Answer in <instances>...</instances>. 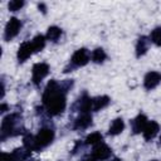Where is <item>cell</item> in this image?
Wrapping results in <instances>:
<instances>
[{
    "label": "cell",
    "mask_w": 161,
    "mask_h": 161,
    "mask_svg": "<svg viewBox=\"0 0 161 161\" xmlns=\"http://www.w3.org/2000/svg\"><path fill=\"white\" fill-rule=\"evenodd\" d=\"M43 103L50 116H58L63 113L67 106L65 92L63 91L60 83L57 80H50L43 93Z\"/></svg>",
    "instance_id": "6da1fadb"
},
{
    "label": "cell",
    "mask_w": 161,
    "mask_h": 161,
    "mask_svg": "<svg viewBox=\"0 0 161 161\" xmlns=\"http://www.w3.org/2000/svg\"><path fill=\"white\" fill-rule=\"evenodd\" d=\"M23 132L21 116L19 113H11L3 118L1 122V141L10 136H18Z\"/></svg>",
    "instance_id": "7a4b0ae2"
},
{
    "label": "cell",
    "mask_w": 161,
    "mask_h": 161,
    "mask_svg": "<svg viewBox=\"0 0 161 161\" xmlns=\"http://www.w3.org/2000/svg\"><path fill=\"white\" fill-rule=\"evenodd\" d=\"M49 73V65L47 63H36L33 65L31 69V80L35 86H39L40 82L48 75Z\"/></svg>",
    "instance_id": "3957f363"
},
{
    "label": "cell",
    "mask_w": 161,
    "mask_h": 161,
    "mask_svg": "<svg viewBox=\"0 0 161 161\" xmlns=\"http://www.w3.org/2000/svg\"><path fill=\"white\" fill-rule=\"evenodd\" d=\"M54 140V131L50 130V128H42L38 135L35 136V141H36V145H38V148L39 151L47 146H49Z\"/></svg>",
    "instance_id": "277c9868"
},
{
    "label": "cell",
    "mask_w": 161,
    "mask_h": 161,
    "mask_svg": "<svg viewBox=\"0 0 161 161\" xmlns=\"http://www.w3.org/2000/svg\"><path fill=\"white\" fill-rule=\"evenodd\" d=\"M21 29V21L18 18H10V20L8 21L6 26H5V33H4V39L6 42L11 40L13 38H15L19 31Z\"/></svg>",
    "instance_id": "5b68a950"
},
{
    "label": "cell",
    "mask_w": 161,
    "mask_h": 161,
    "mask_svg": "<svg viewBox=\"0 0 161 161\" xmlns=\"http://www.w3.org/2000/svg\"><path fill=\"white\" fill-rule=\"evenodd\" d=\"M89 59H91V54H89L88 49L80 48V49H78V50H75L73 53L72 59H70V64H72L70 68H73V67H83L89 62Z\"/></svg>",
    "instance_id": "8992f818"
},
{
    "label": "cell",
    "mask_w": 161,
    "mask_h": 161,
    "mask_svg": "<svg viewBox=\"0 0 161 161\" xmlns=\"http://www.w3.org/2000/svg\"><path fill=\"white\" fill-rule=\"evenodd\" d=\"M111 153H112V150H111L106 143L101 142V143H98V145L94 146L92 156H93L97 161H103V160H107V158L111 156Z\"/></svg>",
    "instance_id": "52a82bcc"
},
{
    "label": "cell",
    "mask_w": 161,
    "mask_h": 161,
    "mask_svg": "<svg viewBox=\"0 0 161 161\" xmlns=\"http://www.w3.org/2000/svg\"><path fill=\"white\" fill-rule=\"evenodd\" d=\"M161 82V73L160 72H148L143 78V86L147 91L156 88Z\"/></svg>",
    "instance_id": "ba28073f"
},
{
    "label": "cell",
    "mask_w": 161,
    "mask_h": 161,
    "mask_svg": "<svg viewBox=\"0 0 161 161\" xmlns=\"http://www.w3.org/2000/svg\"><path fill=\"white\" fill-rule=\"evenodd\" d=\"M33 53H35V50H34V48H33L31 42H24V43L19 47V49H18V54H16L18 60H19V62H25Z\"/></svg>",
    "instance_id": "9c48e42d"
},
{
    "label": "cell",
    "mask_w": 161,
    "mask_h": 161,
    "mask_svg": "<svg viewBox=\"0 0 161 161\" xmlns=\"http://www.w3.org/2000/svg\"><path fill=\"white\" fill-rule=\"evenodd\" d=\"M92 125V116L91 113H80V116L74 121L73 128L74 130H86Z\"/></svg>",
    "instance_id": "30bf717a"
},
{
    "label": "cell",
    "mask_w": 161,
    "mask_h": 161,
    "mask_svg": "<svg viewBox=\"0 0 161 161\" xmlns=\"http://www.w3.org/2000/svg\"><path fill=\"white\" fill-rule=\"evenodd\" d=\"M147 123H148L147 117H146L145 114L140 113V114H138L135 119H132V122H131V127H132L133 133L143 132V130H145V127H146V125H147Z\"/></svg>",
    "instance_id": "8fae6325"
},
{
    "label": "cell",
    "mask_w": 161,
    "mask_h": 161,
    "mask_svg": "<svg viewBox=\"0 0 161 161\" xmlns=\"http://www.w3.org/2000/svg\"><path fill=\"white\" fill-rule=\"evenodd\" d=\"M158 131H160L158 123L155 122V121H150V122L146 125V127H145V130H143L142 133H143V137H145L146 141H151V140L158 133Z\"/></svg>",
    "instance_id": "7c38bea8"
},
{
    "label": "cell",
    "mask_w": 161,
    "mask_h": 161,
    "mask_svg": "<svg viewBox=\"0 0 161 161\" xmlns=\"http://www.w3.org/2000/svg\"><path fill=\"white\" fill-rule=\"evenodd\" d=\"M150 47V39L147 36H140L136 44V57L141 58L142 55H145L148 50Z\"/></svg>",
    "instance_id": "4fadbf2b"
},
{
    "label": "cell",
    "mask_w": 161,
    "mask_h": 161,
    "mask_svg": "<svg viewBox=\"0 0 161 161\" xmlns=\"http://www.w3.org/2000/svg\"><path fill=\"white\" fill-rule=\"evenodd\" d=\"M111 99L108 96H99L96 98H92V111H99L103 109L109 104Z\"/></svg>",
    "instance_id": "5bb4252c"
},
{
    "label": "cell",
    "mask_w": 161,
    "mask_h": 161,
    "mask_svg": "<svg viewBox=\"0 0 161 161\" xmlns=\"http://www.w3.org/2000/svg\"><path fill=\"white\" fill-rule=\"evenodd\" d=\"M30 156V151L26 148H16L9 153V161H24Z\"/></svg>",
    "instance_id": "9a60e30c"
},
{
    "label": "cell",
    "mask_w": 161,
    "mask_h": 161,
    "mask_svg": "<svg viewBox=\"0 0 161 161\" xmlns=\"http://www.w3.org/2000/svg\"><path fill=\"white\" fill-rule=\"evenodd\" d=\"M125 128V122L122 118H116L112 121L111 126H109V130H108V133L112 135V136H116V135H119Z\"/></svg>",
    "instance_id": "2e32d148"
},
{
    "label": "cell",
    "mask_w": 161,
    "mask_h": 161,
    "mask_svg": "<svg viewBox=\"0 0 161 161\" xmlns=\"http://www.w3.org/2000/svg\"><path fill=\"white\" fill-rule=\"evenodd\" d=\"M23 143H24V147L28 151H39L36 141H35V137L33 135H30V133H25V136L23 138Z\"/></svg>",
    "instance_id": "e0dca14e"
},
{
    "label": "cell",
    "mask_w": 161,
    "mask_h": 161,
    "mask_svg": "<svg viewBox=\"0 0 161 161\" xmlns=\"http://www.w3.org/2000/svg\"><path fill=\"white\" fill-rule=\"evenodd\" d=\"M62 35V29L58 26H49L47 31V39L50 42H57Z\"/></svg>",
    "instance_id": "ac0fdd59"
},
{
    "label": "cell",
    "mask_w": 161,
    "mask_h": 161,
    "mask_svg": "<svg viewBox=\"0 0 161 161\" xmlns=\"http://www.w3.org/2000/svg\"><path fill=\"white\" fill-rule=\"evenodd\" d=\"M45 39H47V38H45L44 35H42V34H39V35H36V36L33 38L31 44H33V48H34L35 53L44 49V47H45Z\"/></svg>",
    "instance_id": "d6986e66"
},
{
    "label": "cell",
    "mask_w": 161,
    "mask_h": 161,
    "mask_svg": "<svg viewBox=\"0 0 161 161\" xmlns=\"http://www.w3.org/2000/svg\"><path fill=\"white\" fill-rule=\"evenodd\" d=\"M92 60L94 62V63H97V64H99V63H103L104 60H106V58H107V55H106V52L102 49V48H97V49H94L93 52H92Z\"/></svg>",
    "instance_id": "ffe728a7"
},
{
    "label": "cell",
    "mask_w": 161,
    "mask_h": 161,
    "mask_svg": "<svg viewBox=\"0 0 161 161\" xmlns=\"http://www.w3.org/2000/svg\"><path fill=\"white\" fill-rule=\"evenodd\" d=\"M102 140H103V136H102L99 132H92V133H89V135L87 136L86 143H87V145H94V146H96V145L101 143Z\"/></svg>",
    "instance_id": "44dd1931"
},
{
    "label": "cell",
    "mask_w": 161,
    "mask_h": 161,
    "mask_svg": "<svg viewBox=\"0 0 161 161\" xmlns=\"http://www.w3.org/2000/svg\"><path fill=\"white\" fill-rule=\"evenodd\" d=\"M150 42H152L155 45L161 47V26L155 28L150 34Z\"/></svg>",
    "instance_id": "7402d4cb"
},
{
    "label": "cell",
    "mask_w": 161,
    "mask_h": 161,
    "mask_svg": "<svg viewBox=\"0 0 161 161\" xmlns=\"http://www.w3.org/2000/svg\"><path fill=\"white\" fill-rule=\"evenodd\" d=\"M23 6H24V1L23 0H11L9 3V5H8V8H9L10 11H18Z\"/></svg>",
    "instance_id": "603a6c76"
},
{
    "label": "cell",
    "mask_w": 161,
    "mask_h": 161,
    "mask_svg": "<svg viewBox=\"0 0 161 161\" xmlns=\"http://www.w3.org/2000/svg\"><path fill=\"white\" fill-rule=\"evenodd\" d=\"M38 8H39V10H42L44 14L47 13V8H45V5H44L43 3H42V4H39V5H38Z\"/></svg>",
    "instance_id": "cb8c5ba5"
},
{
    "label": "cell",
    "mask_w": 161,
    "mask_h": 161,
    "mask_svg": "<svg viewBox=\"0 0 161 161\" xmlns=\"http://www.w3.org/2000/svg\"><path fill=\"white\" fill-rule=\"evenodd\" d=\"M6 108H8V106H6L5 103H3V104H1V109H0V112H1V113H3V112H5V111H6Z\"/></svg>",
    "instance_id": "d4e9b609"
},
{
    "label": "cell",
    "mask_w": 161,
    "mask_h": 161,
    "mask_svg": "<svg viewBox=\"0 0 161 161\" xmlns=\"http://www.w3.org/2000/svg\"><path fill=\"white\" fill-rule=\"evenodd\" d=\"M83 161H97V160H96V158L92 156V157H87V158H84Z\"/></svg>",
    "instance_id": "484cf974"
},
{
    "label": "cell",
    "mask_w": 161,
    "mask_h": 161,
    "mask_svg": "<svg viewBox=\"0 0 161 161\" xmlns=\"http://www.w3.org/2000/svg\"><path fill=\"white\" fill-rule=\"evenodd\" d=\"M112 161H121V160H119V158H118V157H114V158H113V160H112Z\"/></svg>",
    "instance_id": "4316f807"
},
{
    "label": "cell",
    "mask_w": 161,
    "mask_h": 161,
    "mask_svg": "<svg viewBox=\"0 0 161 161\" xmlns=\"http://www.w3.org/2000/svg\"><path fill=\"white\" fill-rule=\"evenodd\" d=\"M158 145H161V137H160V143H158Z\"/></svg>",
    "instance_id": "83f0119b"
},
{
    "label": "cell",
    "mask_w": 161,
    "mask_h": 161,
    "mask_svg": "<svg viewBox=\"0 0 161 161\" xmlns=\"http://www.w3.org/2000/svg\"><path fill=\"white\" fill-rule=\"evenodd\" d=\"M151 161H157V160H151Z\"/></svg>",
    "instance_id": "f1b7e54d"
}]
</instances>
